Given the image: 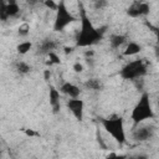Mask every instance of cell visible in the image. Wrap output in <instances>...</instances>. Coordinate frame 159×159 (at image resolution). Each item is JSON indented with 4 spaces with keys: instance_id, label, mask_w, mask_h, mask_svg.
I'll return each mask as SVG.
<instances>
[{
    "instance_id": "7402d4cb",
    "label": "cell",
    "mask_w": 159,
    "mask_h": 159,
    "mask_svg": "<svg viewBox=\"0 0 159 159\" xmlns=\"http://www.w3.org/2000/svg\"><path fill=\"white\" fill-rule=\"evenodd\" d=\"M127 159H149V157L147 154H137V155H132Z\"/></svg>"
},
{
    "instance_id": "4fadbf2b",
    "label": "cell",
    "mask_w": 159,
    "mask_h": 159,
    "mask_svg": "<svg viewBox=\"0 0 159 159\" xmlns=\"http://www.w3.org/2000/svg\"><path fill=\"white\" fill-rule=\"evenodd\" d=\"M125 41H127V37L124 35L114 34V35L109 36V45H111L112 48H119Z\"/></svg>"
},
{
    "instance_id": "5bb4252c",
    "label": "cell",
    "mask_w": 159,
    "mask_h": 159,
    "mask_svg": "<svg viewBox=\"0 0 159 159\" xmlns=\"http://www.w3.org/2000/svg\"><path fill=\"white\" fill-rule=\"evenodd\" d=\"M140 51H142V46H140L139 43L134 42V41H130V42L127 45L125 50L123 51V55H124V56H134V55L139 53Z\"/></svg>"
},
{
    "instance_id": "603a6c76",
    "label": "cell",
    "mask_w": 159,
    "mask_h": 159,
    "mask_svg": "<svg viewBox=\"0 0 159 159\" xmlns=\"http://www.w3.org/2000/svg\"><path fill=\"white\" fill-rule=\"evenodd\" d=\"M45 5H46L47 7H50V9H52V10H57V5H58V4L53 2V1H45Z\"/></svg>"
},
{
    "instance_id": "5b68a950",
    "label": "cell",
    "mask_w": 159,
    "mask_h": 159,
    "mask_svg": "<svg viewBox=\"0 0 159 159\" xmlns=\"http://www.w3.org/2000/svg\"><path fill=\"white\" fill-rule=\"evenodd\" d=\"M76 17L67 10L66 4L63 1H60L56 10V16L53 21V31H63L65 27H67L70 24L75 22Z\"/></svg>"
},
{
    "instance_id": "4316f807",
    "label": "cell",
    "mask_w": 159,
    "mask_h": 159,
    "mask_svg": "<svg viewBox=\"0 0 159 159\" xmlns=\"http://www.w3.org/2000/svg\"><path fill=\"white\" fill-rule=\"evenodd\" d=\"M73 52V47H65V53H71Z\"/></svg>"
},
{
    "instance_id": "9c48e42d",
    "label": "cell",
    "mask_w": 159,
    "mask_h": 159,
    "mask_svg": "<svg viewBox=\"0 0 159 159\" xmlns=\"http://www.w3.org/2000/svg\"><path fill=\"white\" fill-rule=\"evenodd\" d=\"M67 108L73 114V117L77 120L83 119V109H84V102L80 98H71L67 101Z\"/></svg>"
},
{
    "instance_id": "3957f363",
    "label": "cell",
    "mask_w": 159,
    "mask_h": 159,
    "mask_svg": "<svg viewBox=\"0 0 159 159\" xmlns=\"http://www.w3.org/2000/svg\"><path fill=\"white\" fill-rule=\"evenodd\" d=\"M101 123L103 128L107 130V133H109L117 143L119 144L125 143V132H124V123L122 117L113 116L109 118H102Z\"/></svg>"
},
{
    "instance_id": "8fae6325",
    "label": "cell",
    "mask_w": 159,
    "mask_h": 159,
    "mask_svg": "<svg viewBox=\"0 0 159 159\" xmlns=\"http://www.w3.org/2000/svg\"><path fill=\"white\" fill-rule=\"evenodd\" d=\"M57 43L55 40L52 39H43L39 45H37V53L40 55H48L51 52H53V50L56 48Z\"/></svg>"
},
{
    "instance_id": "6da1fadb",
    "label": "cell",
    "mask_w": 159,
    "mask_h": 159,
    "mask_svg": "<svg viewBox=\"0 0 159 159\" xmlns=\"http://www.w3.org/2000/svg\"><path fill=\"white\" fill-rule=\"evenodd\" d=\"M80 19H81V30L76 37V47H87L98 43L103 39V30L96 29L86 14L83 4L80 2Z\"/></svg>"
},
{
    "instance_id": "7c38bea8",
    "label": "cell",
    "mask_w": 159,
    "mask_h": 159,
    "mask_svg": "<svg viewBox=\"0 0 159 159\" xmlns=\"http://www.w3.org/2000/svg\"><path fill=\"white\" fill-rule=\"evenodd\" d=\"M48 99H50V106L52 107L53 113H57L60 111V107H61V103H60V91L56 89L53 86H50Z\"/></svg>"
},
{
    "instance_id": "ffe728a7",
    "label": "cell",
    "mask_w": 159,
    "mask_h": 159,
    "mask_svg": "<svg viewBox=\"0 0 159 159\" xmlns=\"http://www.w3.org/2000/svg\"><path fill=\"white\" fill-rule=\"evenodd\" d=\"M48 57H50V63H60V57L55 53V52H51L48 53Z\"/></svg>"
},
{
    "instance_id": "d4e9b609",
    "label": "cell",
    "mask_w": 159,
    "mask_h": 159,
    "mask_svg": "<svg viewBox=\"0 0 159 159\" xmlns=\"http://www.w3.org/2000/svg\"><path fill=\"white\" fill-rule=\"evenodd\" d=\"M106 5H107L106 1H96V2H94V7H96L97 10H98V9H102V7L106 6Z\"/></svg>"
},
{
    "instance_id": "ac0fdd59",
    "label": "cell",
    "mask_w": 159,
    "mask_h": 159,
    "mask_svg": "<svg viewBox=\"0 0 159 159\" xmlns=\"http://www.w3.org/2000/svg\"><path fill=\"white\" fill-rule=\"evenodd\" d=\"M17 32H19L20 36H26V35L30 32V26H29L27 24H22V25H20Z\"/></svg>"
},
{
    "instance_id": "d6986e66",
    "label": "cell",
    "mask_w": 159,
    "mask_h": 159,
    "mask_svg": "<svg viewBox=\"0 0 159 159\" xmlns=\"http://www.w3.org/2000/svg\"><path fill=\"white\" fill-rule=\"evenodd\" d=\"M147 24V26L155 34V36H157V40H158V45H159V27H157V26H153L152 24H149V22H145Z\"/></svg>"
},
{
    "instance_id": "ba28073f",
    "label": "cell",
    "mask_w": 159,
    "mask_h": 159,
    "mask_svg": "<svg viewBox=\"0 0 159 159\" xmlns=\"http://www.w3.org/2000/svg\"><path fill=\"white\" fill-rule=\"evenodd\" d=\"M149 11H150L149 4L142 2V1H134L127 9V15L130 17H142V16L148 15Z\"/></svg>"
},
{
    "instance_id": "484cf974",
    "label": "cell",
    "mask_w": 159,
    "mask_h": 159,
    "mask_svg": "<svg viewBox=\"0 0 159 159\" xmlns=\"http://www.w3.org/2000/svg\"><path fill=\"white\" fill-rule=\"evenodd\" d=\"M154 55H155V57H157V60L159 61V45H157V46H154Z\"/></svg>"
},
{
    "instance_id": "9a60e30c",
    "label": "cell",
    "mask_w": 159,
    "mask_h": 159,
    "mask_svg": "<svg viewBox=\"0 0 159 159\" xmlns=\"http://www.w3.org/2000/svg\"><path fill=\"white\" fill-rule=\"evenodd\" d=\"M84 87L92 91H101L103 88V83L98 78H89L84 82Z\"/></svg>"
},
{
    "instance_id": "83f0119b",
    "label": "cell",
    "mask_w": 159,
    "mask_h": 159,
    "mask_svg": "<svg viewBox=\"0 0 159 159\" xmlns=\"http://www.w3.org/2000/svg\"><path fill=\"white\" fill-rule=\"evenodd\" d=\"M48 77H50V71H48V70H46V71H45V80H46V81H48Z\"/></svg>"
},
{
    "instance_id": "277c9868",
    "label": "cell",
    "mask_w": 159,
    "mask_h": 159,
    "mask_svg": "<svg viewBox=\"0 0 159 159\" xmlns=\"http://www.w3.org/2000/svg\"><path fill=\"white\" fill-rule=\"evenodd\" d=\"M147 73V65L143 60H134L122 67L119 76L127 81H135Z\"/></svg>"
},
{
    "instance_id": "52a82bcc",
    "label": "cell",
    "mask_w": 159,
    "mask_h": 159,
    "mask_svg": "<svg viewBox=\"0 0 159 159\" xmlns=\"http://www.w3.org/2000/svg\"><path fill=\"white\" fill-rule=\"evenodd\" d=\"M20 14H21V10L16 1L0 2V19L2 21H6L9 17H17Z\"/></svg>"
},
{
    "instance_id": "f1b7e54d",
    "label": "cell",
    "mask_w": 159,
    "mask_h": 159,
    "mask_svg": "<svg viewBox=\"0 0 159 159\" xmlns=\"http://www.w3.org/2000/svg\"><path fill=\"white\" fill-rule=\"evenodd\" d=\"M158 106H159V98H158Z\"/></svg>"
},
{
    "instance_id": "8992f818",
    "label": "cell",
    "mask_w": 159,
    "mask_h": 159,
    "mask_svg": "<svg viewBox=\"0 0 159 159\" xmlns=\"http://www.w3.org/2000/svg\"><path fill=\"white\" fill-rule=\"evenodd\" d=\"M155 134V127L153 124H144L134 128L132 132V137L135 142H147L152 139Z\"/></svg>"
},
{
    "instance_id": "2e32d148",
    "label": "cell",
    "mask_w": 159,
    "mask_h": 159,
    "mask_svg": "<svg viewBox=\"0 0 159 159\" xmlns=\"http://www.w3.org/2000/svg\"><path fill=\"white\" fill-rule=\"evenodd\" d=\"M15 68H16L17 73H20V75H26V73H29V72L32 70V67H31L29 63L24 62V61L17 62V63H16V66H15Z\"/></svg>"
},
{
    "instance_id": "cb8c5ba5",
    "label": "cell",
    "mask_w": 159,
    "mask_h": 159,
    "mask_svg": "<svg viewBox=\"0 0 159 159\" xmlns=\"http://www.w3.org/2000/svg\"><path fill=\"white\" fill-rule=\"evenodd\" d=\"M73 70H75V72H82V71H83V66H82L81 63L76 62V63L73 65Z\"/></svg>"
},
{
    "instance_id": "30bf717a",
    "label": "cell",
    "mask_w": 159,
    "mask_h": 159,
    "mask_svg": "<svg viewBox=\"0 0 159 159\" xmlns=\"http://www.w3.org/2000/svg\"><path fill=\"white\" fill-rule=\"evenodd\" d=\"M60 92L68 96L70 98H78L80 93H81V89L78 86L71 83V82H63L61 86H60Z\"/></svg>"
},
{
    "instance_id": "7a4b0ae2",
    "label": "cell",
    "mask_w": 159,
    "mask_h": 159,
    "mask_svg": "<svg viewBox=\"0 0 159 159\" xmlns=\"http://www.w3.org/2000/svg\"><path fill=\"white\" fill-rule=\"evenodd\" d=\"M153 117H154V112H153V108L150 104L149 94L147 92H144L140 96L137 104L134 106L132 114H130V118H132L134 127H135V125H139V123L144 122L145 119H152Z\"/></svg>"
},
{
    "instance_id": "44dd1931",
    "label": "cell",
    "mask_w": 159,
    "mask_h": 159,
    "mask_svg": "<svg viewBox=\"0 0 159 159\" xmlns=\"http://www.w3.org/2000/svg\"><path fill=\"white\" fill-rule=\"evenodd\" d=\"M106 159H127L125 155H117L116 153H111L109 155L106 157Z\"/></svg>"
},
{
    "instance_id": "e0dca14e",
    "label": "cell",
    "mask_w": 159,
    "mask_h": 159,
    "mask_svg": "<svg viewBox=\"0 0 159 159\" xmlns=\"http://www.w3.org/2000/svg\"><path fill=\"white\" fill-rule=\"evenodd\" d=\"M31 47H32V43L30 41H24V42H20L17 45L16 50H17V52L20 55H25V53H27L31 50Z\"/></svg>"
}]
</instances>
